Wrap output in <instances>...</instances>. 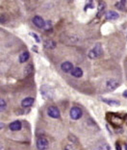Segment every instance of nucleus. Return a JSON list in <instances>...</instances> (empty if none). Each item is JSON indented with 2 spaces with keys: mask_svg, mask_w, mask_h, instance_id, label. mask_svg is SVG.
I'll return each mask as SVG.
<instances>
[{
  "mask_svg": "<svg viewBox=\"0 0 127 150\" xmlns=\"http://www.w3.org/2000/svg\"><path fill=\"white\" fill-rule=\"evenodd\" d=\"M107 120L114 127H119L124 122V119L119 117V115L114 114V112H109V114H107Z\"/></svg>",
  "mask_w": 127,
  "mask_h": 150,
  "instance_id": "nucleus-1",
  "label": "nucleus"
},
{
  "mask_svg": "<svg viewBox=\"0 0 127 150\" xmlns=\"http://www.w3.org/2000/svg\"><path fill=\"white\" fill-rule=\"evenodd\" d=\"M102 55V46L100 43H96L94 48L89 51L88 56L90 59H97Z\"/></svg>",
  "mask_w": 127,
  "mask_h": 150,
  "instance_id": "nucleus-2",
  "label": "nucleus"
},
{
  "mask_svg": "<svg viewBox=\"0 0 127 150\" xmlns=\"http://www.w3.org/2000/svg\"><path fill=\"white\" fill-rule=\"evenodd\" d=\"M40 93L45 99H52L55 95L54 90L49 86H42L40 88Z\"/></svg>",
  "mask_w": 127,
  "mask_h": 150,
  "instance_id": "nucleus-3",
  "label": "nucleus"
},
{
  "mask_svg": "<svg viewBox=\"0 0 127 150\" xmlns=\"http://www.w3.org/2000/svg\"><path fill=\"white\" fill-rule=\"evenodd\" d=\"M49 146V142L47 139L40 137L37 139V148L39 150H46Z\"/></svg>",
  "mask_w": 127,
  "mask_h": 150,
  "instance_id": "nucleus-4",
  "label": "nucleus"
},
{
  "mask_svg": "<svg viewBox=\"0 0 127 150\" xmlns=\"http://www.w3.org/2000/svg\"><path fill=\"white\" fill-rule=\"evenodd\" d=\"M70 115V117L73 119V120H77V119L82 117V115H83V112H82V110L80 108L73 107V108H71Z\"/></svg>",
  "mask_w": 127,
  "mask_h": 150,
  "instance_id": "nucleus-5",
  "label": "nucleus"
},
{
  "mask_svg": "<svg viewBox=\"0 0 127 150\" xmlns=\"http://www.w3.org/2000/svg\"><path fill=\"white\" fill-rule=\"evenodd\" d=\"M47 115L52 118H59L60 117V111L58 110L57 107L55 106H50L47 109Z\"/></svg>",
  "mask_w": 127,
  "mask_h": 150,
  "instance_id": "nucleus-6",
  "label": "nucleus"
},
{
  "mask_svg": "<svg viewBox=\"0 0 127 150\" xmlns=\"http://www.w3.org/2000/svg\"><path fill=\"white\" fill-rule=\"evenodd\" d=\"M119 86V82L116 81V79H109L106 83V87H107V90L110 91H115L116 88H118Z\"/></svg>",
  "mask_w": 127,
  "mask_h": 150,
  "instance_id": "nucleus-7",
  "label": "nucleus"
},
{
  "mask_svg": "<svg viewBox=\"0 0 127 150\" xmlns=\"http://www.w3.org/2000/svg\"><path fill=\"white\" fill-rule=\"evenodd\" d=\"M33 23L38 27V28H44V26H45V21H44L43 18L40 16H34Z\"/></svg>",
  "mask_w": 127,
  "mask_h": 150,
  "instance_id": "nucleus-8",
  "label": "nucleus"
},
{
  "mask_svg": "<svg viewBox=\"0 0 127 150\" xmlns=\"http://www.w3.org/2000/svg\"><path fill=\"white\" fill-rule=\"evenodd\" d=\"M61 69L63 71H65V72H71V71L74 69V67H73V64L70 62H65L62 64Z\"/></svg>",
  "mask_w": 127,
  "mask_h": 150,
  "instance_id": "nucleus-9",
  "label": "nucleus"
},
{
  "mask_svg": "<svg viewBox=\"0 0 127 150\" xmlns=\"http://www.w3.org/2000/svg\"><path fill=\"white\" fill-rule=\"evenodd\" d=\"M9 128H10V130H12V131H19L20 129L22 128V124L19 120H16V121H13L12 123L9 125Z\"/></svg>",
  "mask_w": 127,
  "mask_h": 150,
  "instance_id": "nucleus-10",
  "label": "nucleus"
},
{
  "mask_svg": "<svg viewBox=\"0 0 127 150\" xmlns=\"http://www.w3.org/2000/svg\"><path fill=\"white\" fill-rule=\"evenodd\" d=\"M101 100L103 102H105L106 104H108L109 106L112 107H118L121 105V102L118 100H115V99H108V98H101Z\"/></svg>",
  "mask_w": 127,
  "mask_h": 150,
  "instance_id": "nucleus-11",
  "label": "nucleus"
},
{
  "mask_svg": "<svg viewBox=\"0 0 127 150\" xmlns=\"http://www.w3.org/2000/svg\"><path fill=\"white\" fill-rule=\"evenodd\" d=\"M105 18L107 20H116L118 18V13L115 11H109L106 13Z\"/></svg>",
  "mask_w": 127,
  "mask_h": 150,
  "instance_id": "nucleus-12",
  "label": "nucleus"
},
{
  "mask_svg": "<svg viewBox=\"0 0 127 150\" xmlns=\"http://www.w3.org/2000/svg\"><path fill=\"white\" fill-rule=\"evenodd\" d=\"M34 104V98L32 97H26L21 101V106L23 108H29Z\"/></svg>",
  "mask_w": 127,
  "mask_h": 150,
  "instance_id": "nucleus-13",
  "label": "nucleus"
},
{
  "mask_svg": "<svg viewBox=\"0 0 127 150\" xmlns=\"http://www.w3.org/2000/svg\"><path fill=\"white\" fill-rule=\"evenodd\" d=\"M105 7H106V4L103 1H100L98 3V10H97V13H96V16L97 18H100V16L103 15V13H104V10H105Z\"/></svg>",
  "mask_w": 127,
  "mask_h": 150,
  "instance_id": "nucleus-14",
  "label": "nucleus"
},
{
  "mask_svg": "<svg viewBox=\"0 0 127 150\" xmlns=\"http://www.w3.org/2000/svg\"><path fill=\"white\" fill-rule=\"evenodd\" d=\"M71 74H72V76L74 77L80 78L83 76V70H82L80 67H74V69L71 71Z\"/></svg>",
  "mask_w": 127,
  "mask_h": 150,
  "instance_id": "nucleus-15",
  "label": "nucleus"
},
{
  "mask_svg": "<svg viewBox=\"0 0 127 150\" xmlns=\"http://www.w3.org/2000/svg\"><path fill=\"white\" fill-rule=\"evenodd\" d=\"M43 45L45 48H48V49H54L55 46H56V42H54V40H46L45 42H44Z\"/></svg>",
  "mask_w": 127,
  "mask_h": 150,
  "instance_id": "nucleus-16",
  "label": "nucleus"
},
{
  "mask_svg": "<svg viewBox=\"0 0 127 150\" xmlns=\"http://www.w3.org/2000/svg\"><path fill=\"white\" fill-rule=\"evenodd\" d=\"M29 58H30L29 52L25 51V52H23V53L20 54V56H19V62L20 63H26L27 61L29 60Z\"/></svg>",
  "mask_w": 127,
  "mask_h": 150,
  "instance_id": "nucleus-17",
  "label": "nucleus"
},
{
  "mask_svg": "<svg viewBox=\"0 0 127 150\" xmlns=\"http://www.w3.org/2000/svg\"><path fill=\"white\" fill-rule=\"evenodd\" d=\"M126 2H127V1H125V0H121V1L116 2V9L121 10V11H123V10H124V8H125Z\"/></svg>",
  "mask_w": 127,
  "mask_h": 150,
  "instance_id": "nucleus-18",
  "label": "nucleus"
},
{
  "mask_svg": "<svg viewBox=\"0 0 127 150\" xmlns=\"http://www.w3.org/2000/svg\"><path fill=\"white\" fill-rule=\"evenodd\" d=\"M6 106H7V104H6V102L4 99H1L0 100V110H1L2 112H4L5 111V109H6Z\"/></svg>",
  "mask_w": 127,
  "mask_h": 150,
  "instance_id": "nucleus-19",
  "label": "nucleus"
},
{
  "mask_svg": "<svg viewBox=\"0 0 127 150\" xmlns=\"http://www.w3.org/2000/svg\"><path fill=\"white\" fill-rule=\"evenodd\" d=\"M32 70H33V66L30 64H28V66L26 67V69H25V71H26V75L30 74L31 72H32Z\"/></svg>",
  "mask_w": 127,
  "mask_h": 150,
  "instance_id": "nucleus-20",
  "label": "nucleus"
},
{
  "mask_svg": "<svg viewBox=\"0 0 127 150\" xmlns=\"http://www.w3.org/2000/svg\"><path fill=\"white\" fill-rule=\"evenodd\" d=\"M51 28H52V23H51V21L45 22V26H44V29H45L46 31H49Z\"/></svg>",
  "mask_w": 127,
  "mask_h": 150,
  "instance_id": "nucleus-21",
  "label": "nucleus"
},
{
  "mask_svg": "<svg viewBox=\"0 0 127 150\" xmlns=\"http://www.w3.org/2000/svg\"><path fill=\"white\" fill-rule=\"evenodd\" d=\"M30 36H32V37L34 38V39H35V40H36L37 42H40V38H39V37H38V36L36 35L35 33L31 32V33H30Z\"/></svg>",
  "mask_w": 127,
  "mask_h": 150,
  "instance_id": "nucleus-22",
  "label": "nucleus"
},
{
  "mask_svg": "<svg viewBox=\"0 0 127 150\" xmlns=\"http://www.w3.org/2000/svg\"><path fill=\"white\" fill-rule=\"evenodd\" d=\"M88 8H94V4H92V1H89L88 2V5L85 6V11H87Z\"/></svg>",
  "mask_w": 127,
  "mask_h": 150,
  "instance_id": "nucleus-23",
  "label": "nucleus"
},
{
  "mask_svg": "<svg viewBox=\"0 0 127 150\" xmlns=\"http://www.w3.org/2000/svg\"><path fill=\"white\" fill-rule=\"evenodd\" d=\"M116 150H121V146L119 144H116Z\"/></svg>",
  "mask_w": 127,
  "mask_h": 150,
  "instance_id": "nucleus-24",
  "label": "nucleus"
},
{
  "mask_svg": "<svg viewBox=\"0 0 127 150\" xmlns=\"http://www.w3.org/2000/svg\"><path fill=\"white\" fill-rule=\"evenodd\" d=\"M0 20H1V22H2V23H4V22H5V18H4V16H1V19H0Z\"/></svg>",
  "mask_w": 127,
  "mask_h": 150,
  "instance_id": "nucleus-25",
  "label": "nucleus"
},
{
  "mask_svg": "<svg viewBox=\"0 0 127 150\" xmlns=\"http://www.w3.org/2000/svg\"><path fill=\"white\" fill-rule=\"evenodd\" d=\"M123 96H124V97H126V98H127V91H125L124 93H123Z\"/></svg>",
  "mask_w": 127,
  "mask_h": 150,
  "instance_id": "nucleus-26",
  "label": "nucleus"
},
{
  "mask_svg": "<svg viewBox=\"0 0 127 150\" xmlns=\"http://www.w3.org/2000/svg\"><path fill=\"white\" fill-rule=\"evenodd\" d=\"M124 122L127 124V115H125V117H124Z\"/></svg>",
  "mask_w": 127,
  "mask_h": 150,
  "instance_id": "nucleus-27",
  "label": "nucleus"
},
{
  "mask_svg": "<svg viewBox=\"0 0 127 150\" xmlns=\"http://www.w3.org/2000/svg\"><path fill=\"white\" fill-rule=\"evenodd\" d=\"M125 150H127V144H125Z\"/></svg>",
  "mask_w": 127,
  "mask_h": 150,
  "instance_id": "nucleus-28",
  "label": "nucleus"
}]
</instances>
